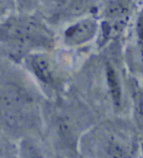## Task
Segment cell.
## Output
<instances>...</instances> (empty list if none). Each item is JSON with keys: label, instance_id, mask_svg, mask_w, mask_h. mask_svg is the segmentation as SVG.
Returning a JSON list of instances; mask_svg holds the SVG:
<instances>
[{"label": "cell", "instance_id": "obj_1", "mask_svg": "<svg viewBox=\"0 0 143 158\" xmlns=\"http://www.w3.org/2000/svg\"><path fill=\"white\" fill-rule=\"evenodd\" d=\"M108 81H109L111 91H112L114 101L115 102V104H119L120 99V88H119L118 83L116 82V79L114 71L110 67L108 69Z\"/></svg>", "mask_w": 143, "mask_h": 158}, {"label": "cell", "instance_id": "obj_2", "mask_svg": "<svg viewBox=\"0 0 143 158\" xmlns=\"http://www.w3.org/2000/svg\"><path fill=\"white\" fill-rule=\"evenodd\" d=\"M34 68L35 69V72L44 81H46V79L49 78V74L47 70V67L44 64L43 62H36L34 64Z\"/></svg>", "mask_w": 143, "mask_h": 158}]
</instances>
